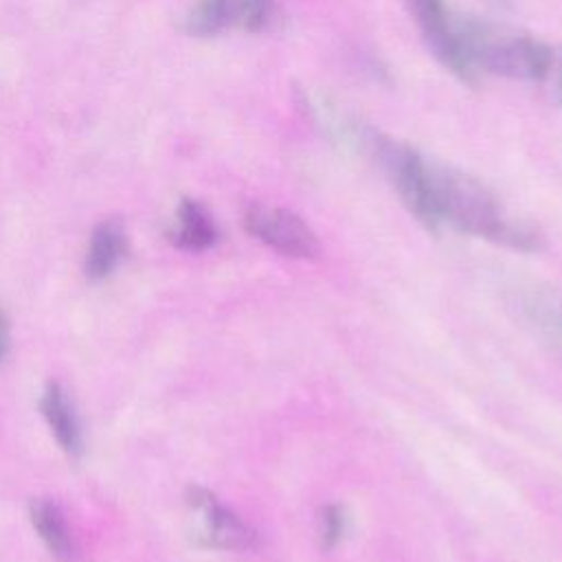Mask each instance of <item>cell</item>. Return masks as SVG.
I'll use <instances>...</instances> for the list:
<instances>
[{
    "mask_svg": "<svg viewBox=\"0 0 562 562\" xmlns=\"http://www.w3.org/2000/svg\"><path fill=\"white\" fill-rule=\"evenodd\" d=\"M29 518L48 553L61 562H70L77 553L75 538L66 522L61 507L50 498H33L29 505Z\"/></svg>",
    "mask_w": 562,
    "mask_h": 562,
    "instance_id": "30bf717a",
    "label": "cell"
},
{
    "mask_svg": "<svg viewBox=\"0 0 562 562\" xmlns=\"http://www.w3.org/2000/svg\"><path fill=\"white\" fill-rule=\"evenodd\" d=\"M235 26V0H195L184 15L191 37H215Z\"/></svg>",
    "mask_w": 562,
    "mask_h": 562,
    "instance_id": "8fae6325",
    "label": "cell"
},
{
    "mask_svg": "<svg viewBox=\"0 0 562 562\" xmlns=\"http://www.w3.org/2000/svg\"><path fill=\"white\" fill-rule=\"evenodd\" d=\"M553 92H555V99L562 103V55L555 64V88H553Z\"/></svg>",
    "mask_w": 562,
    "mask_h": 562,
    "instance_id": "9a60e30c",
    "label": "cell"
},
{
    "mask_svg": "<svg viewBox=\"0 0 562 562\" xmlns=\"http://www.w3.org/2000/svg\"><path fill=\"white\" fill-rule=\"evenodd\" d=\"M7 345H9V323H7V316L4 312L0 310V360L7 351Z\"/></svg>",
    "mask_w": 562,
    "mask_h": 562,
    "instance_id": "5bb4252c",
    "label": "cell"
},
{
    "mask_svg": "<svg viewBox=\"0 0 562 562\" xmlns=\"http://www.w3.org/2000/svg\"><path fill=\"white\" fill-rule=\"evenodd\" d=\"M509 307L527 327L562 347V288L525 283L512 290Z\"/></svg>",
    "mask_w": 562,
    "mask_h": 562,
    "instance_id": "8992f818",
    "label": "cell"
},
{
    "mask_svg": "<svg viewBox=\"0 0 562 562\" xmlns=\"http://www.w3.org/2000/svg\"><path fill=\"white\" fill-rule=\"evenodd\" d=\"M167 235L173 246L189 252H202L217 241V226L204 204L184 198L176 209V217Z\"/></svg>",
    "mask_w": 562,
    "mask_h": 562,
    "instance_id": "9c48e42d",
    "label": "cell"
},
{
    "mask_svg": "<svg viewBox=\"0 0 562 562\" xmlns=\"http://www.w3.org/2000/svg\"><path fill=\"white\" fill-rule=\"evenodd\" d=\"M274 15V0H235V26L246 33H261Z\"/></svg>",
    "mask_w": 562,
    "mask_h": 562,
    "instance_id": "7c38bea8",
    "label": "cell"
},
{
    "mask_svg": "<svg viewBox=\"0 0 562 562\" xmlns=\"http://www.w3.org/2000/svg\"><path fill=\"white\" fill-rule=\"evenodd\" d=\"M347 531V512L342 505H325L318 516V540L323 549H334Z\"/></svg>",
    "mask_w": 562,
    "mask_h": 562,
    "instance_id": "4fadbf2b",
    "label": "cell"
},
{
    "mask_svg": "<svg viewBox=\"0 0 562 562\" xmlns=\"http://www.w3.org/2000/svg\"><path fill=\"white\" fill-rule=\"evenodd\" d=\"M461 46L474 66L492 75L540 81L553 68V53L540 40L529 35L503 33L496 26L479 20H454Z\"/></svg>",
    "mask_w": 562,
    "mask_h": 562,
    "instance_id": "7a4b0ae2",
    "label": "cell"
},
{
    "mask_svg": "<svg viewBox=\"0 0 562 562\" xmlns=\"http://www.w3.org/2000/svg\"><path fill=\"white\" fill-rule=\"evenodd\" d=\"M187 505L195 516L193 538L202 547L220 549V551L257 549V542H259L257 531L206 487L191 485L187 492Z\"/></svg>",
    "mask_w": 562,
    "mask_h": 562,
    "instance_id": "3957f363",
    "label": "cell"
},
{
    "mask_svg": "<svg viewBox=\"0 0 562 562\" xmlns=\"http://www.w3.org/2000/svg\"><path fill=\"white\" fill-rule=\"evenodd\" d=\"M40 411L42 417L50 430V435L55 437L57 446L70 457V459H81L83 454V430H81V422L77 415V408L68 395V391L50 380L46 382L42 395H40Z\"/></svg>",
    "mask_w": 562,
    "mask_h": 562,
    "instance_id": "52a82bcc",
    "label": "cell"
},
{
    "mask_svg": "<svg viewBox=\"0 0 562 562\" xmlns=\"http://www.w3.org/2000/svg\"><path fill=\"white\" fill-rule=\"evenodd\" d=\"M432 200L439 228L443 224L522 252L544 246V235L529 220L512 213L479 178L430 162Z\"/></svg>",
    "mask_w": 562,
    "mask_h": 562,
    "instance_id": "6da1fadb",
    "label": "cell"
},
{
    "mask_svg": "<svg viewBox=\"0 0 562 562\" xmlns=\"http://www.w3.org/2000/svg\"><path fill=\"white\" fill-rule=\"evenodd\" d=\"M413 20L417 22L422 37L437 61L450 70L459 81L476 86L479 72L470 64L461 40L457 35V24L443 0H404Z\"/></svg>",
    "mask_w": 562,
    "mask_h": 562,
    "instance_id": "277c9868",
    "label": "cell"
},
{
    "mask_svg": "<svg viewBox=\"0 0 562 562\" xmlns=\"http://www.w3.org/2000/svg\"><path fill=\"white\" fill-rule=\"evenodd\" d=\"M127 252V235L119 220H103L92 228L83 257V272L90 281L108 279Z\"/></svg>",
    "mask_w": 562,
    "mask_h": 562,
    "instance_id": "ba28073f",
    "label": "cell"
},
{
    "mask_svg": "<svg viewBox=\"0 0 562 562\" xmlns=\"http://www.w3.org/2000/svg\"><path fill=\"white\" fill-rule=\"evenodd\" d=\"M244 226L255 239L285 257L312 259L321 250V241L307 222L281 206H248L244 213Z\"/></svg>",
    "mask_w": 562,
    "mask_h": 562,
    "instance_id": "5b68a950",
    "label": "cell"
}]
</instances>
